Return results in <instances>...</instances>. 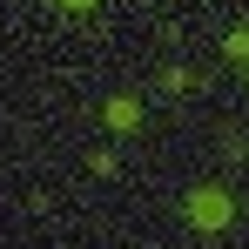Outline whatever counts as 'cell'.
I'll use <instances>...</instances> for the list:
<instances>
[{
    "mask_svg": "<svg viewBox=\"0 0 249 249\" xmlns=\"http://www.w3.org/2000/svg\"><path fill=\"white\" fill-rule=\"evenodd\" d=\"M135 122H142V101H135V94H115V101H108V128H122V135H128Z\"/></svg>",
    "mask_w": 249,
    "mask_h": 249,
    "instance_id": "cell-2",
    "label": "cell"
},
{
    "mask_svg": "<svg viewBox=\"0 0 249 249\" xmlns=\"http://www.w3.org/2000/svg\"><path fill=\"white\" fill-rule=\"evenodd\" d=\"M229 215H236V202L222 189H189V222L196 229H229Z\"/></svg>",
    "mask_w": 249,
    "mask_h": 249,
    "instance_id": "cell-1",
    "label": "cell"
},
{
    "mask_svg": "<svg viewBox=\"0 0 249 249\" xmlns=\"http://www.w3.org/2000/svg\"><path fill=\"white\" fill-rule=\"evenodd\" d=\"M61 7H94V0H61Z\"/></svg>",
    "mask_w": 249,
    "mask_h": 249,
    "instance_id": "cell-4",
    "label": "cell"
},
{
    "mask_svg": "<svg viewBox=\"0 0 249 249\" xmlns=\"http://www.w3.org/2000/svg\"><path fill=\"white\" fill-rule=\"evenodd\" d=\"M222 54H229V61H249V27H236V34H229V47H222Z\"/></svg>",
    "mask_w": 249,
    "mask_h": 249,
    "instance_id": "cell-3",
    "label": "cell"
}]
</instances>
